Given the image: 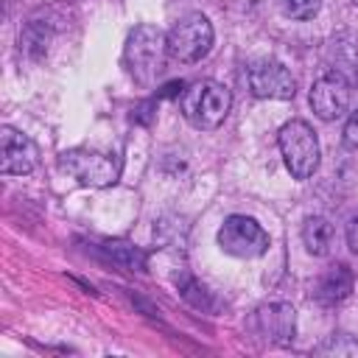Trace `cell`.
I'll return each mask as SVG.
<instances>
[{
  "instance_id": "cell-4",
  "label": "cell",
  "mask_w": 358,
  "mask_h": 358,
  "mask_svg": "<svg viewBox=\"0 0 358 358\" xmlns=\"http://www.w3.org/2000/svg\"><path fill=\"white\" fill-rule=\"evenodd\" d=\"M213 22L201 11H190L179 17L168 31V53L185 64L201 62L213 48Z\"/></svg>"
},
{
  "instance_id": "cell-1",
  "label": "cell",
  "mask_w": 358,
  "mask_h": 358,
  "mask_svg": "<svg viewBox=\"0 0 358 358\" xmlns=\"http://www.w3.org/2000/svg\"><path fill=\"white\" fill-rule=\"evenodd\" d=\"M165 56H171L168 36L157 25L143 22V25L131 28V34L126 36L123 67L137 84H143V87L154 84L159 78V73L165 70Z\"/></svg>"
},
{
  "instance_id": "cell-19",
  "label": "cell",
  "mask_w": 358,
  "mask_h": 358,
  "mask_svg": "<svg viewBox=\"0 0 358 358\" xmlns=\"http://www.w3.org/2000/svg\"><path fill=\"white\" fill-rule=\"evenodd\" d=\"M344 145L347 148H358V109L350 115V120L344 126Z\"/></svg>"
},
{
  "instance_id": "cell-7",
  "label": "cell",
  "mask_w": 358,
  "mask_h": 358,
  "mask_svg": "<svg viewBox=\"0 0 358 358\" xmlns=\"http://www.w3.org/2000/svg\"><path fill=\"white\" fill-rule=\"evenodd\" d=\"M246 81H249V92L255 98H277V101H288L296 92V81L288 73L285 64L274 62V59H260L252 62L246 67Z\"/></svg>"
},
{
  "instance_id": "cell-17",
  "label": "cell",
  "mask_w": 358,
  "mask_h": 358,
  "mask_svg": "<svg viewBox=\"0 0 358 358\" xmlns=\"http://www.w3.org/2000/svg\"><path fill=\"white\" fill-rule=\"evenodd\" d=\"M319 3L322 0H282V8L294 20H310L319 11Z\"/></svg>"
},
{
  "instance_id": "cell-16",
  "label": "cell",
  "mask_w": 358,
  "mask_h": 358,
  "mask_svg": "<svg viewBox=\"0 0 358 358\" xmlns=\"http://www.w3.org/2000/svg\"><path fill=\"white\" fill-rule=\"evenodd\" d=\"M322 355H358V341H352L350 336H330L322 347Z\"/></svg>"
},
{
  "instance_id": "cell-11",
  "label": "cell",
  "mask_w": 358,
  "mask_h": 358,
  "mask_svg": "<svg viewBox=\"0 0 358 358\" xmlns=\"http://www.w3.org/2000/svg\"><path fill=\"white\" fill-rule=\"evenodd\" d=\"M352 282H355L352 271H350L344 263H336V266H330V268L319 277L313 294H316V299H319L322 305H336V302H341V299L352 291Z\"/></svg>"
},
{
  "instance_id": "cell-18",
  "label": "cell",
  "mask_w": 358,
  "mask_h": 358,
  "mask_svg": "<svg viewBox=\"0 0 358 358\" xmlns=\"http://www.w3.org/2000/svg\"><path fill=\"white\" fill-rule=\"evenodd\" d=\"M182 294H185V299H190L196 308H207V288L204 285H199L196 280H190L187 285H182Z\"/></svg>"
},
{
  "instance_id": "cell-3",
  "label": "cell",
  "mask_w": 358,
  "mask_h": 358,
  "mask_svg": "<svg viewBox=\"0 0 358 358\" xmlns=\"http://www.w3.org/2000/svg\"><path fill=\"white\" fill-rule=\"evenodd\" d=\"M285 168L291 171L294 179H308L313 176V171L319 168V140L316 131L310 129V123L305 120H288L280 134H277Z\"/></svg>"
},
{
  "instance_id": "cell-21",
  "label": "cell",
  "mask_w": 358,
  "mask_h": 358,
  "mask_svg": "<svg viewBox=\"0 0 358 358\" xmlns=\"http://www.w3.org/2000/svg\"><path fill=\"white\" fill-rule=\"evenodd\" d=\"M352 3H355V6H358V0H352Z\"/></svg>"
},
{
  "instance_id": "cell-20",
  "label": "cell",
  "mask_w": 358,
  "mask_h": 358,
  "mask_svg": "<svg viewBox=\"0 0 358 358\" xmlns=\"http://www.w3.org/2000/svg\"><path fill=\"white\" fill-rule=\"evenodd\" d=\"M347 246L352 249V255H358V213L347 221Z\"/></svg>"
},
{
  "instance_id": "cell-8",
  "label": "cell",
  "mask_w": 358,
  "mask_h": 358,
  "mask_svg": "<svg viewBox=\"0 0 358 358\" xmlns=\"http://www.w3.org/2000/svg\"><path fill=\"white\" fill-rule=\"evenodd\" d=\"M350 106V78L336 70L322 73L310 87V109L322 120H336Z\"/></svg>"
},
{
  "instance_id": "cell-9",
  "label": "cell",
  "mask_w": 358,
  "mask_h": 358,
  "mask_svg": "<svg viewBox=\"0 0 358 358\" xmlns=\"http://www.w3.org/2000/svg\"><path fill=\"white\" fill-rule=\"evenodd\" d=\"M36 159H39V148L28 134L17 131L14 126L0 129V171L6 176L31 173L36 168Z\"/></svg>"
},
{
  "instance_id": "cell-14",
  "label": "cell",
  "mask_w": 358,
  "mask_h": 358,
  "mask_svg": "<svg viewBox=\"0 0 358 358\" xmlns=\"http://www.w3.org/2000/svg\"><path fill=\"white\" fill-rule=\"evenodd\" d=\"M103 249H106V255L117 263V266H123V268H129V271H140V268H145V252H140L134 243H126V241H109V243H103Z\"/></svg>"
},
{
  "instance_id": "cell-5",
  "label": "cell",
  "mask_w": 358,
  "mask_h": 358,
  "mask_svg": "<svg viewBox=\"0 0 358 358\" xmlns=\"http://www.w3.org/2000/svg\"><path fill=\"white\" fill-rule=\"evenodd\" d=\"M59 165L87 187H109L120 179V159L95 148H70L62 154Z\"/></svg>"
},
{
  "instance_id": "cell-12",
  "label": "cell",
  "mask_w": 358,
  "mask_h": 358,
  "mask_svg": "<svg viewBox=\"0 0 358 358\" xmlns=\"http://www.w3.org/2000/svg\"><path fill=\"white\" fill-rule=\"evenodd\" d=\"M302 241H305V249L316 257H324L333 246V224L322 215H310L305 224H302Z\"/></svg>"
},
{
  "instance_id": "cell-13",
  "label": "cell",
  "mask_w": 358,
  "mask_h": 358,
  "mask_svg": "<svg viewBox=\"0 0 358 358\" xmlns=\"http://www.w3.org/2000/svg\"><path fill=\"white\" fill-rule=\"evenodd\" d=\"M333 62H336V73H341L344 78H347V73H350V78L355 81L358 78V39H352V36H338L336 42H333Z\"/></svg>"
},
{
  "instance_id": "cell-10",
  "label": "cell",
  "mask_w": 358,
  "mask_h": 358,
  "mask_svg": "<svg viewBox=\"0 0 358 358\" xmlns=\"http://www.w3.org/2000/svg\"><path fill=\"white\" fill-rule=\"evenodd\" d=\"M255 322H257L260 336H266L274 344H288L294 338L296 316H294V308L285 305V302H271V305L257 308Z\"/></svg>"
},
{
  "instance_id": "cell-6",
  "label": "cell",
  "mask_w": 358,
  "mask_h": 358,
  "mask_svg": "<svg viewBox=\"0 0 358 358\" xmlns=\"http://www.w3.org/2000/svg\"><path fill=\"white\" fill-rule=\"evenodd\" d=\"M218 246L235 257H257L268 249V232L249 215H229L218 229Z\"/></svg>"
},
{
  "instance_id": "cell-2",
  "label": "cell",
  "mask_w": 358,
  "mask_h": 358,
  "mask_svg": "<svg viewBox=\"0 0 358 358\" xmlns=\"http://www.w3.org/2000/svg\"><path fill=\"white\" fill-rule=\"evenodd\" d=\"M182 115L196 129H218L232 106V92L218 81H196L179 98Z\"/></svg>"
},
{
  "instance_id": "cell-15",
  "label": "cell",
  "mask_w": 358,
  "mask_h": 358,
  "mask_svg": "<svg viewBox=\"0 0 358 358\" xmlns=\"http://www.w3.org/2000/svg\"><path fill=\"white\" fill-rule=\"evenodd\" d=\"M20 48L28 53V56H42L45 50H48V31L42 28V25H36V22H31V25H25V31L20 34Z\"/></svg>"
}]
</instances>
